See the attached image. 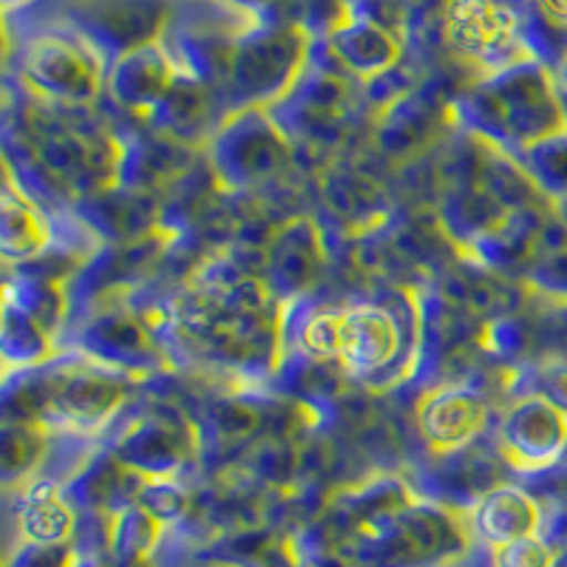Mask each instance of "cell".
Returning <instances> with one entry per match:
<instances>
[{
    "label": "cell",
    "mask_w": 567,
    "mask_h": 567,
    "mask_svg": "<svg viewBox=\"0 0 567 567\" xmlns=\"http://www.w3.org/2000/svg\"><path fill=\"white\" fill-rule=\"evenodd\" d=\"M523 341V323L511 316H496L480 323L474 347H477V352L491 354V358H508V354L519 352Z\"/></svg>",
    "instance_id": "29"
},
{
    "label": "cell",
    "mask_w": 567,
    "mask_h": 567,
    "mask_svg": "<svg viewBox=\"0 0 567 567\" xmlns=\"http://www.w3.org/2000/svg\"><path fill=\"white\" fill-rule=\"evenodd\" d=\"M496 452L523 474L550 468L567 452V412L542 394L523 392L499 417Z\"/></svg>",
    "instance_id": "7"
},
{
    "label": "cell",
    "mask_w": 567,
    "mask_h": 567,
    "mask_svg": "<svg viewBox=\"0 0 567 567\" xmlns=\"http://www.w3.org/2000/svg\"><path fill=\"white\" fill-rule=\"evenodd\" d=\"M445 40L465 60L491 71L528 60L519 52V14L503 0H452L445 9Z\"/></svg>",
    "instance_id": "8"
},
{
    "label": "cell",
    "mask_w": 567,
    "mask_h": 567,
    "mask_svg": "<svg viewBox=\"0 0 567 567\" xmlns=\"http://www.w3.org/2000/svg\"><path fill=\"white\" fill-rule=\"evenodd\" d=\"M80 561L83 556L69 542H63V545H23L12 556L9 567H80Z\"/></svg>",
    "instance_id": "31"
},
{
    "label": "cell",
    "mask_w": 567,
    "mask_h": 567,
    "mask_svg": "<svg viewBox=\"0 0 567 567\" xmlns=\"http://www.w3.org/2000/svg\"><path fill=\"white\" fill-rule=\"evenodd\" d=\"M80 352L120 374H151L168 369V352L162 349L151 318L125 303H105L80 327Z\"/></svg>",
    "instance_id": "6"
},
{
    "label": "cell",
    "mask_w": 567,
    "mask_h": 567,
    "mask_svg": "<svg viewBox=\"0 0 567 567\" xmlns=\"http://www.w3.org/2000/svg\"><path fill=\"white\" fill-rule=\"evenodd\" d=\"M182 78L185 69L174 58L165 38H159L111 60L105 91L116 109L148 125L151 116L171 97V91L182 83Z\"/></svg>",
    "instance_id": "10"
},
{
    "label": "cell",
    "mask_w": 567,
    "mask_h": 567,
    "mask_svg": "<svg viewBox=\"0 0 567 567\" xmlns=\"http://www.w3.org/2000/svg\"><path fill=\"white\" fill-rule=\"evenodd\" d=\"M310 65V34L298 23H265L236 38L225 71L233 109H278Z\"/></svg>",
    "instance_id": "3"
},
{
    "label": "cell",
    "mask_w": 567,
    "mask_h": 567,
    "mask_svg": "<svg viewBox=\"0 0 567 567\" xmlns=\"http://www.w3.org/2000/svg\"><path fill=\"white\" fill-rule=\"evenodd\" d=\"M3 301L14 303L18 310L32 316L58 336L69 318V272H27L20 267V276L7 278Z\"/></svg>",
    "instance_id": "22"
},
{
    "label": "cell",
    "mask_w": 567,
    "mask_h": 567,
    "mask_svg": "<svg viewBox=\"0 0 567 567\" xmlns=\"http://www.w3.org/2000/svg\"><path fill=\"white\" fill-rule=\"evenodd\" d=\"M136 503L142 505L145 511L159 519V523H176L187 508V496L182 491V485L176 480H159V477H148L145 485H142L140 496H136Z\"/></svg>",
    "instance_id": "28"
},
{
    "label": "cell",
    "mask_w": 567,
    "mask_h": 567,
    "mask_svg": "<svg viewBox=\"0 0 567 567\" xmlns=\"http://www.w3.org/2000/svg\"><path fill=\"white\" fill-rule=\"evenodd\" d=\"M437 123V109L406 91L403 97H394L392 103L383 105L374 142H378L383 156L394 162H406L434 140Z\"/></svg>",
    "instance_id": "20"
},
{
    "label": "cell",
    "mask_w": 567,
    "mask_h": 567,
    "mask_svg": "<svg viewBox=\"0 0 567 567\" xmlns=\"http://www.w3.org/2000/svg\"><path fill=\"white\" fill-rule=\"evenodd\" d=\"M327 45L338 69L361 83H378L392 74L403 60L400 34L367 14L352 12V9H347V14L332 23Z\"/></svg>",
    "instance_id": "16"
},
{
    "label": "cell",
    "mask_w": 567,
    "mask_h": 567,
    "mask_svg": "<svg viewBox=\"0 0 567 567\" xmlns=\"http://www.w3.org/2000/svg\"><path fill=\"white\" fill-rule=\"evenodd\" d=\"M323 267H327V250H323L321 227L312 216L307 213L290 216L270 233L261 276L284 307H292L307 292H312V287L321 281Z\"/></svg>",
    "instance_id": "11"
},
{
    "label": "cell",
    "mask_w": 567,
    "mask_h": 567,
    "mask_svg": "<svg viewBox=\"0 0 567 567\" xmlns=\"http://www.w3.org/2000/svg\"><path fill=\"white\" fill-rule=\"evenodd\" d=\"M556 550L539 534L494 548V567H554Z\"/></svg>",
    "instance_id": "30"
},
{
    "label": "cell",
    "mask_w": 567,
    "mask_h": 567,
    "mask_svg": "<svg viewBox=\"0 0 567 567\" xmlns=\"http://www.w3.org/2000/svg\"><path fill=\"white\" fill-rule=\"evenodd\" d=\"M523 156L528 162L525 168L545 194H567V136L542 142Z\"/></svg>",
    "instance_id": "25"
},
{
    "label": "cell",
    "mask_w": 567,
    "mask_h": 567,
    "mask_svg": "<svg viewBox=\"0 0 567 567\" xmlns=\"http://www.w3.org/2000/svg\"><path fill=\"white\" fill-rule=\"evenodd\" d=\"M210 423L221 440H250L261 429V412L241 400H219L210 409Z\"/></svg>",
    "instance_id": "27"
},
{
    "label": "cell",
    "mask_w": 567,
    "mask_h": 567,
    "mask_svg": "<svg viewBox=\"0 0 567 567\" xmlns=\"http://www.w3.org/2000/svg\"><path fill=\"white\" fill-rule=\"evenodd\" d=\"M0 349L7 372H34L58 361L60 349L54 347V332L34 321L14 303L3 301V327H0Z\"/></svg>",
    "instance_id": "23"
},
{
    "label": "cell",
    "mask_w": 567,
    "mask_h": 567,
    "mask_svg": "<svg viewBox=\"0 0 567 567\" xmlns=\"http://www.w3.org/2000/svg\"><path fill=\"white\" fill-rule=\"evenodd\" d=\"M54 245V225L49 213L18 185L12 165L3 168V196H0V252L7 265L27 267L40 261Z\"/></svg>",
    "instance_id": "18"
},
{
    "label": "cell",
    "mask_w": 567,
    "mask_h": 567,
    "mask_svg": "<svg viewBox=\"0 0 567 567\" xmlns=\"http://www.w3.org/2000/svg\"><path fill=\"white\" fill-rule=\"evenodd\" d=\"M105 80L100 52L80 32H40L20 49V83L43 103L89 105Z\"/></svg>",
    "instance_id": "5"
},
{
    "label": "cell",
    "mask_w": 567,
    "mask_h": 567,
    "mask_svg": "<svg viewBox=\"0 0 567 567\" xmlns=\"http://www.w3.org/2000/svg\"><path fill=\"white\" fill-rule=\"evenodd\" d=\"M471 134L499 148L530 151L567 136V109L554 78L534 58L491 71L457 103Z\"/></svg>",
    "instance_id": "1"
},
{
    "label": "cell",
    "mask_w": 567,
    "mask_h": 567,
    "mask_svg": "<svg viewBox=\"0 0 567 567\" xmlns=\"http://www.w3.org/2000/svg\"><path fill=\"white\" fill-rule=\"evenodd\" d=\"M131 383L125 374L83 358L71 363H49L20 374V389H9L7 420L34 423L43 429L83 437L100 432L125 406Z\"/></svg>",
    "instance_id": "2"
},
{
    "label": "cell",
    "mask_w": 567,
    "mask_h": 567,
    "mask_svg": "<svg viewBox=\"0 0 567 567\" xmlns=\"http://www.w3.org/2000/svg\"><path fill=\"white\" fill-rule=\"evenodd\" d=\"M409 327L386 303H349L338 310L336 367L354 378L394 369L406 349Z\"/></svg>",
    "instance_id": "9"
},
{
    "label": "cell",
    "mask_w": 567,
    "mask_h": 567,
    "mask_svg": "<svg viewBox=\"0 0 567 567\" xmlns=\"http://www.w3.org/2000/svg\"><path fill=\"white\" fill-rule=\"evenodd\" d=\"M111 454L145 477L174 480L176 471L196 454V437L182 417L148 412L120 434Z\"/></svg>",
    "instance_id": "13"
},
{
    "label": "cell",
    "mask_w": 567,
    "mask_h": 567,
    "mask_svg": "<svg viewBox=\"0 0 567 567\" xmlns=\"http://www.w3.org/2000/svg\"><path fill=\"white\" fill-rule=\"evenodd\" d=\"M290 114L287 134H298L310 142H329L343 134L352 116V89L341 69H310L301 74L292 94L278 109Z\"/></svg>",
    "instance_id": "14"
},
{
    "label": "cell",
    "mask_w": 567,
    "mask_h": 567,
    "mask_svg": "<svg viewBox=\"0 0 567 567\" xmlns=\"http://www.w3.org/2000/svg\"><path fill=\"white\" fill-rule=\"evenodd\" d=\"M542 530V508L528 491L516 485H499L477 496L471 511V534L488 545L503 548L508 542L525 539Z\"/></svg>",
    "instance_id": "19"
},
{
    "label": "cell",
    "mask_w": 567,
    "mask_h": 567,
    "mask_svg": "<svg viewBox=\"0 0 567 567\" xmlns=\"http://www.w3.org/2000/svg\"><path fill=\"white\" fill-rule=\"evenodd\" d=\"M536 7L542 9V14H545L550 23L567 27V0H536Z\"/></svg>",
    "instance_id": "33"
},
{
    "label": "cell",
    "mask_w": 567,
    "mask_h": 567,
    "mask_svg": "<svg viewBox=\"0 0 567 567\" xmlns=\"http://www.w3.org/2000/svg\"><path fill=\"white\" fill-rule=\"evenodd\" d=\"M213 179L247 194L281 179L296 162V145L272 109L227 111L205 145Z\"/></svg>",
    "instance_id": "4"
},
{
    "label": "cell",
    "mask_w": 567,
    "mask_h": 567,
    "mask_svg": "<svg viewBox=\"0 0 567 567\" xmlns=\"http://www.w3.org/2000/svg\"><path fill=\"white\" fill-rule=\"evenodd\" d=\"M78 514L58 480H32L23 485V508L18 516L27 545H63L74 536Z\"/></svg>",
    "instance_id": "21"
},
{
    "label": "cell",
    "mask_w": 567,
    "mask_h": 567,
    "mask_svg": "<svg viewBox=\"0 0 567 567\" xmlns=\"http://www.w3.org/2000/svg\"><path fill=\"white\" fill-rule=\"evenodd\" d=\"M168 20L165 0H89L78 9V32L97 52L114 58L162 38Z\"/></svg>",
    "instance_id": "15"
},
{
    "label": "cell",
    "mask_w": 567,
    "mask_h": 567,
    "mask_svg": "<svg viewBox=\"0 0 567 567\" xmlns=\"http://www.w3.org/2000/svg\"><path fill=\"white\" fill-rule=\"evenodd\" d=\"M34 0H3V7H7V12H14V9H27L32 7Z\"/></svg>",
    "instance_id": "34"
},
{
    "label": "cell",
    "mask_w": 567,
    "mask_h": 567,
    "mask_svg": "<svg viewBox=\"0 0 567 567\" xmlns=\"http://www.w3.org/2000/svg\"><path fill=\"white\" fill-rule=\"evenodd\" d=\"M49 457V429L7 420L0 432V477L7 485H29Z\"/></svg>",
    "instance_id": "24"
},
{
    "label": "cell",
    "mask_w": 567,
    "mask_h": 567,
    "mask_svg": "<svg viewBox=\"0 0 567 567\" xmlns=\"http://www.w3.org/2000/svg\"><path fill=\"white\" fill-rule=\"evenodd\" d=\"M525 287L567 301V245L539 252L525 272Z\"/></svg>",
    "instance_id": "26"
},
{
    "label": "cell",
    "mask_w": 567,
    "mask_h": 567,
    "mask_svg": "<svg viewBox=\"0 0 567 567\" xmlns=\"http://www.w3.org/2000/svg\"><path fill=\"white\" fill-rule=\"evenodd\" d=\"M488 417L491 412L483 394L460 383L425 389L414 406L417 432L434 457L465 452L485 432Z\"/></svg>",
    "instance_id": "12"
},
{
    "label": "cell",
    "mask_w": 567,
    "mask_h": 567,
    "mask_svg": "<svg viewBox=\"0 0 567 567\" xmlns=\"http://www.w3.org/2000/svg\"><path fill=\"white\" fill-rule=\"evenodd\" d=\"M534 394L548 398L554 406L567 412V361L565 358H548L534 369Z\"/></svg>",
    "instance_id": "32"
},
{
    "label": "cell",
    "mask_w": 567,
    "mask_h": 567,
    "mask_svg": "<svg viewBox=\"0 0 567 567\" xmlns=\"http://www.w3.org/2000/svg\"><path fill=\"white\" fill-rule=\"evenodd\" d=\"M318 190L338 225L358 241L369 239L374 233H383V227L392 219L386 190L367 171L341 165V162L327 165L318 174Z\"/></svg>",
    "instance_id": "17"
}]
</instances>
